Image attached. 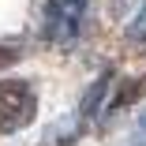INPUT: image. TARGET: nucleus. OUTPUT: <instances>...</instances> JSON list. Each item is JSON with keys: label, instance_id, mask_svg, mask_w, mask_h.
Segmentation results:
<instances>
[{"label": "nucleus", "instance_id": "obj_1", "mask_svg": "<svg viewBox=\"0 0 146 146\" xmlns=\"http://www.w3.org/2000/svg\"><path fill=\"white\" fill-rule=\"evenodd\" d=\"M90 0H45L41 8V34L52 45H71L86 30Z\"/></svg>", "mask_w": 146, "mask_h": 146}, {"label": "nucleus", "instance_id": "obj_3", "mask_svg": "<svg viewBox=\"0 0 146 146\" xmlns=\"http://www.w3.org/2000/svg\"><path fill=\"white\" fill-rule=\"evenodd\" d=\"M109 86H112V71L105 68L98 79H94V86L82 94V101H79V109H75V131H86L94 120H98V112H101V101H105V94H109Z\"/></svg>", "mask_w": 146, "mask_h": 146}, {"label": "nucleus", "instance_id": "obj_6", "mask_svg": "<svg viewBox=\"0 0 146 146\" xmlns=\"http://www.w3.org/2000/svg\"><path fill=\"white\" fill-rule=\"evenodd\" d=\"M15 60H19V52H15L11 45H0V71H4V68H11Z\"/></svg>", "mask_w": 146, "mask_h": 146}, {"label": "nucleus", "instance_id": "obj_2", "mask_svg": "<svg viewBox=\"0 0 146 146\" xmlns=\"http://www.w3.org/2000/svg\"><path fill=\"white\" fill-rule=\"evenodd\" d=\"M38 116V94L23 79H4L0 82V135L26 131Z\"/></svg>", "mask_w": 146, "mask_h": 146}, {"label": "nucleus", "instance_id": "obj_4", "mask_svg": "<svg viewBox=\"0 0 146 146\" xmlns=\"http://www.w3.org/2000/svg\"><path fill=\"white\" fill-rule=\"evenodd\" d=\"M142 90H146V79H131V86H127V90H120V94H116V101H112V112H120V109L135 105V101L142 98Z\"/></svg>", "mask_w": 146, "mask_h": 146}, {"label": "nucleus", "instance_id": "obj_5", "mask_svg": "<svg viewBox=\"0 0 146 146\" xmlns=\"http://www.w3.org/2000/svg\"><path fill=\"white\" fill-rule=\"evenodd\" d=\"M124 38H127L131 45H142V49H146V4H142V11L124 26Z\"/></svg>", "mask_w": 146, "mask_h": 146}]
</instances>
